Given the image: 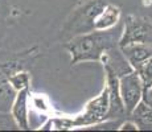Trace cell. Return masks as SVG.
<instances>
[{
	"instance_id": "obj_2",
	"label": "cell",
	"mask_w": 152,
	"mask_h": 132,
	"mask_svg": "<svg viewBox=\"0 0 152 132\" xmlns=\"http://www.w3.org/2000/svg\"><path fill=\"white\" fill-rule=\"evenodd\" d=\"M107 4L109 0H83L64 23L61 28L62 40L68 41L75 36L97 31L99 16Z\"/></svg>"
},
{
	"instance_id": "obj_1",
	"label": "cell",
	"mask_w": 152,
	"mask_h": 132,
	"mask_svg": "<svg viewBox=\"0 0 152 132\" xmlns=\"http://www.w3.org/2000/svg\"><path fill=\"white\" fill-rule=\"evenodd\" d=\"M123 21L106 31H93L65 41V49L70 54L72 65L90 61H101L104 53L119 46Z\"/></svg>"
},
{
	"instance_id": "obj_4",
	"label": "cell",
	"mask_w": 152,
	"mask_h": 132,
	"mask_svg": "<svg viewBox=\"0 0 152 132\" xmlns=\"http://www.w3.org/2000/svg\"><path fill=\"white\" fill-rule=\"evenodd\" d=\"M134 42L152 44V23L150 19L135 15H127L123 19V31L119 40V48Z\"/></svg>"
},
{
	"instance_id": "obj_10",
	"label": "cell",
	"mask_w": 152,
	"mask_h": 132,
	"mask_svg": "<svg viewBox=\"0 0 152 132\" xmlns=\"http://www.w3.org/2000/svg\"><path fill=\"white\" fill-rule=\"evenodd\" d=\"M127 118L135 123L138 130L152 131V108L144 104L142 101Z\"/></svg>"
},
{
	"instance_id": "obj_12",
	"label": "cell",
	"mask_w": 152,
	"mask_h": 132,
	"mask_svg": "<svg viewBox=\"0 0 152 132\" xmlns=\"http://www.w3.org/2000/svg\"><path fill=\"white\" fill-rule=\"evenodd\" d=\"M10 81L16 91H19V90H21V89H25V87H29V75L27 71H24V70H21V69L13 71L12 74L10 75Z\"/></svg>"
},
{
	"instance_id": "obj_6",
	"label": "cell",
	"mask_w": 152,
	"mask_h": 132,
	"mask_svg": "<svg viewBox=\"0 0 152 132\" xmlns=\"http://www.w3.org/2000/svg\"><path fill=\"white\" fill-rule=\"evenodd\" d=\"M104 73H106V89L109 93V111L106 119H126L127 115L119 93V77L109 67H104Z\"/></svg>"
},
{
	"instance_id": "obj_8",
	"label": "cell",
	"mask_w": 152,
	"mask_h": 132,
	"mask_svg": "<svg viewBox=\"0 0 152 132\" xmlns=\"http://www.w3.org/2000/svg\"><path fill=\"white\" fill-rule=\"evenodd\" d=\"M28 99H29V87H25V89H21L16 93L13 103L11 106L10 114L12 115L19 130H29L31 128Z\"/></svg>"
},
{
	"instance_id": "obj_13",
	"label": "cell",
	"mask_w": 152,
	"mask_h": 132,
	"mask_svg": "<svg viewBox=\"0 0 152 132\" xmlns=\"http://www.w3.org/2000/svg\"><path fill=\"white\" fill-rule=\"evenodd\" d=\"M0 130H19L10 112H0Z\"/></svg>"
},
{
	"instance_id": "obj_9",
	"label": "cell",
	"mask_w": 152,
	"mask_h": 132,
	"mask_svg": "<svg viewBox=\"0 0 152 132\" xmlns=\"http://www.w3.org/2000/svg\"><path fill=\"white\" fill-rule=\"evenodd\" d=\"M121 50L126 57V60H127V62L130 63L134 70L152 55V46L150 44H144V42L128 44V45L122 46Z\"/></svg>"
},
{
	"instance_id": "obj_3",
	"label": "cell",
	"mask_w": 152,
	"mask_h": 132,
	"mask_svg": "<svg viewBox=\"0 0 152 132\" xmlns=\"http://www.w3.org/2000/svg\"><path fill=\"white\" fill-rule=\"evenodd\" d=\"M107 111H109V93L104 86L98 96L87 102L82 114L77 115L74 119H56L53 123L58 130H68L72 127H90L106 119Z\"/></svg>"
},
{
	"instance_id": "obj_11",
	"label": "cell",
	"mask_w": 152,
	"mask_h": 132,
	"mask_svg": "<svg viewBox=\"0 0 152 132\" xmlns=\"http://www.w3.org/2000/svg\"><path fill=\"white\" fill-rule=\"evenodd\" d=\"M144 87H152V55L135 69Z\"/></svg>"
},
{
	"instance_id": "obj_14",
	"label": "cell",
	"mask_w": 152,
	"mask_h": 132,
	"mask_svg": "<svg viewBox=\"0 0 152 132\" xmlns=\"http://www.w3.org/2000/svg\"><path fill=\"white\" fill-rule=\"evenodd\" d=\"M142 102L152 108V87H144L142 95Z\"/></svg>"
},
{
	"instance_id": "obj_5",
	"label": "cell",
	"mask_w": 152,
	"mask_h": 132,
	"mask_svg": "<svg viewBox=\"0 0 152 132\" xmlns=\"http://www.w3.org/2000/svg\"><path fill=\"white\" fill-rule=\"evenodd\" d=\"M143 90H144V86H143L142 79L135 70H131L130 73L119 77V93H121L122 102H123L127 116L140 103Z\"/></svg>"
},
{
	"instance_id": "obj_7",
	"label": "cell",
	"mask_w": 152,
	"mask_h": 132,
	"mask_svg": "<svg viewBox=\"0 0 152 132\" xmlns=\"http://www.w3.org/2000/svg\"><path fill=\"white\" fill-rule=\"evenodd\" d=\"M21 66L17 62H5L0 63V112H10L11 106L13 103L16 90L11 85L10 75L16 70H20Z\"/></svg>"
}]
</instances>
